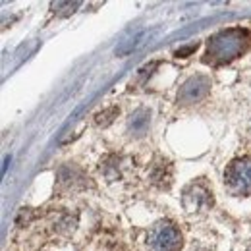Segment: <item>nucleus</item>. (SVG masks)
I'll use <instances>...</instances> for the list:
<instances>
[{
    "label": "nucleus",
    "instance_id": "1",
    "mask_svg": "<svg viewBox=\"0 0 251 251\" xmlns=\"http://www.w3.org/2000/svg\"><path fill=\"white\" fill-rule=\"evenodd\" d=\"M248 45H250V33L246 31V29H226V31H220L207 45L205 62H211L215 64V66L230 62V60L238 58L240 54H244Z\"/></svg>",
    "mask_w": 251,
    "mask_h": 251
},
{
    "label": "nucleus",
    "instance_id": "2",
    "mask_svg": "<svg viewBox=\"0 0 251 251\" xmlns=\"http://www.w3.org/2000/svg\"><path fill=\"white\" fill-rule=\"evenodd\" d=\"M224 186L234 197H251V157L234 158L226 166Z\"/></svg>",
    "mask_w": 251,
    "mask_h": 251
},
{
    "label": "nucleus",
    "instance_id": "3",
    "mask_svg": "<svg viewBox=\"0 0 251 251\" xmlns=\"http://www.w3.org/2000/svg\"><path fill=\"white\" fill-rule=\"evenodd\" d=\"M147 251H180L182 250V234L176 224L168 220H158L147 232L145 238Z\"/></svg>",
    "mask_w": 251,
    "mask_h": 251
},
{
    "label": "nucleus",
    "instance_id": "4",
    "mask_svg": "<svg viewBox=\"0 0 251 251\" xmlns=\"http://www.w3.org/2000/svg\"><path fill=\"white\" fill-rule=\"evenodd\" d=\"M182 205L186 209L188 215H195V213H203L207 209L213 207V191L203 180L191 182L188 188L184 189L182 195Z\"/></svg>",
    "mask_w": 251,
    "mask_h": 251
},
{
    "label": "nucleus",
    "instance_id": "5",
    "mask_svg": "<svg viewBox=\"0 0 251 251\" xmlns=\"http://www.w3.org/2000/svg\"><path fill=\"white\" fill-rule=\"evenodd\" d=\"M207 89H209V79H207V77H201V75L191 77L189 81H186V85L182 87L180 99H182L184 102L199 100L203 95L207 93Z\"/></svg>",
    "mask_w": 251,
    "mask_h": 251
},
{
    "label": "nucleus",
    "instance_id": "6",
    "mask_svg": "<svg viewBox=\"0 0 251 251\" xmlns=\"http://www.w3.org/2000/svg\"><path fill=\"white\" fill-rule=\"evenodd\" d=\"M250 251H251V250H250Z\"/></svg>",
    "mask_w": 251,
    "mask_h": 251
}]
</instances>
